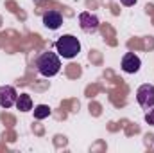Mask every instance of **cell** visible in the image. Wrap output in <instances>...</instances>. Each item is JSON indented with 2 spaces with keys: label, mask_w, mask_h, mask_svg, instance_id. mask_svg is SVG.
<instances>
[{
  "label": "cell",
  "mask_w": 154,
  "mask_h": 153,
  "mask_svg": "<svg viewBox=\"0 0 154 153\" xmlns=\"http://www.w3.org/2000/svg\"><path fill=\"white\" fill-rule=\"evenodd\" d=\"M56 50L61 58L72 60L81 52V41L74 34H63L61 38L56 41Z\"/></svg>",
  "instance_id": "2"
},
{
  "label": "cell",
  "mask_w": 154,
  "mask_h": 153,
  "mask_svg": "<svg viewBox=\"0 0 154 153\" xmlns=\"http://www.w3.org/2000/svg\"><path fill=\"white\" fill-rule=\"evenodd\" d=\"M16 99H18V92L14 90V86L11 85L0 86V106L2 108H11L13 105H16Z\"/></svg>",
  "instance_id": "4"
},
{
  "label": "cell",
  "mask_w": 154,
  "mask_h": 153,
  "mask_svg": "<svg viewBox=\"0 0 154 153\" xmlns=\"http://www.w3.org/2000/svg\"><path fill=\"white\" fill-rule=\"evenodd\" d=\"M99 24H100L99 18L95 15L88 13V11H84V13L79 15V25H81V29L84 33H95L99 29Z\"/></svg>",
  "instance_id": "5"
},
{
  "label": "cell",
  "mask_w": 154,
  "mask_h": 153,
  "mask_svg": "<svg viewBox=\"0 0 154 153\" xmlns=\"http://www.w3.org/2000/svg\"><path fill=\"white\" fill-rule=\"evenodd\" d=\"M36 67H38V72L41 74V76L52 77L61 70V60H59V56H57L56 52L47 50V52H43V54L38 58Z\"/></svg>",
  "instance_id": "1"
},
{
  "label": "cell",
  "mask_w": 154,
  "mask_h": 153,
  "mask_svg": "<svg viewBox=\"0 0 154 153\" xmlns=\"http://www.w3.org/2000/svg\"><path fill=\"white\" fill-rule=\"evenodd\" d=\"M43 25L48 27V29H52V31L59 29L63 25V15L59 11H47L43 15Z\"/></svg>",
  "instance_id": "7"
},
{
  "label": "cell",
  "mask_w": 154,
  "mask_h": 153,
  "mask_svg": "<svg viewBox=\"0 0 154 153\" xmlns=\"http://www.w3.org/2000/svg\"><path fill=\"white\" fill-rule=\"evenodd\" d=\"M124 5H127V7H131V5H134L136 4V0H120Z\"/></svg>",
  "instance_id": "11"
},
{
  "label": "cell",
  "mask_w": 154,
  "mask_h": 153,
  "mask_svg": "<svg viewBox=\"0 0 154 153\" xmlns=\"http://www.w3.org/2000/svg\"><path fill=\"white\" fill-rule=\"evenodd\" d=\"M142 67V60L134 54V52H127L122 58V70L127 74H136Z\"/></svg>",
  "instance_id": "6"
},
{
  "label": "cell",
  "mask_w": 154,
  "mask_h": 153,
  "mask_svg": "<svg viewBox=\"0 0 154 153\" xmlns=\"http://www.w3.org/2000/svg\"><path fill=\"white\" fill-rule=\"evenodd\" d=\"M145 121H147V124L154 126V108L151 110V112H147V114H145Z\"/></svg>",
  "instance_id": "10"
},
{
  "label": "cell",
  "mask_w": 154,
  "mask_h": 153,
  "mask_svg": "<svg viewBox=\"0 0 154 153\" xmlns=\"http://www.w3.org/2000/svg\"><path fill=\"white\" fill-rule=\"evenodd\" d=\"M136 101L143 110H151L154 106V85L145 83L136 90Z\"/></svg>",
  "instance_id": "3"
},
{
  "label": "cell",
  "mask_w": 154,
  "mask_h": 153,
  "mask_svg": "<svg viewBox=\"0 0 154 153\" xmlns=\"http://www.w3.org/2000/svg\"><path fill=\"white\" fill-rule=\"evenodd\" d=\"M50 115V108L47 106V105H38L36 108H34V117L36 119H45V117H48Z\"/></svg>",
  "instance_id": "9"
},
{
  "label": "cell",
  "mask_w": 154,
  "mask_h": 153,
  "mask_svg": "<svg viewBox=\"0 0 154 153\" xmlns=\"http://www.w3.org/2000/svg\"><path fill=\"white\" fill-rule=\"evenodd\" d=\"M16 108H18L20 112H29V110H32V99H31V96H29V94H20L18 99H16Z\"/></svg>",
  "instance_id": "8"
}]
</instances>
